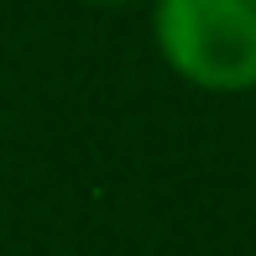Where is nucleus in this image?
Masks as SVG:
<instances>
[{
    "mask_svg": "<svg viewBox=\"0 0 256 256\" xmlns=\"http://www.w3.org/2000/svg\"><path fill=\"white\" fill-rule=\"evenodd\" d=\"M152 48L199 94H256V0H152Z\"/></svg>",
    "mask_w": 256,
    "mask_h": 256,
    "instance_id": "1",
    "label": "nucleus"
},
{
    "mask_svg": "<svg viewBox=\"0 0 256 256\" xmlns=\"http://www.w3.org/2000/svg\"><path fill=\"white\" fill-rule=\"evenodd\" d=\"M78 6H100V10H120V6H136V0H78Z\"/></svg>",
    "mask_w": 256,
    "mask_h": 256,
    "instance_id": "2",
    "label": "nucleus"
}]
</instances>
